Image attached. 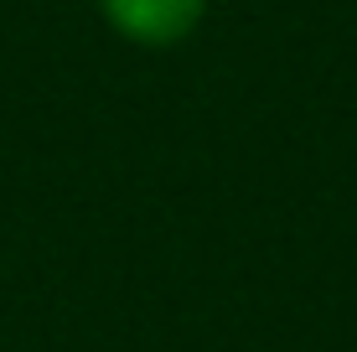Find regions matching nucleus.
Returning <instances> with one entry per match:
<instances>
[{"label":"nucleus","mask_w":357,"mask_h":352,"mask_svg":"<svg viewBox=\"0 0 357 352\" xmlns=\"http://www.w3.org/2000/svg\"><path fill=\"white\" fill-rule=\"evenodd\" d=\"M109 16V26L125 31L130 42L145 47H171L187 31H197L207 0H98Z\"/></svg>","instance_id":"obj_1"}]
</instances>
